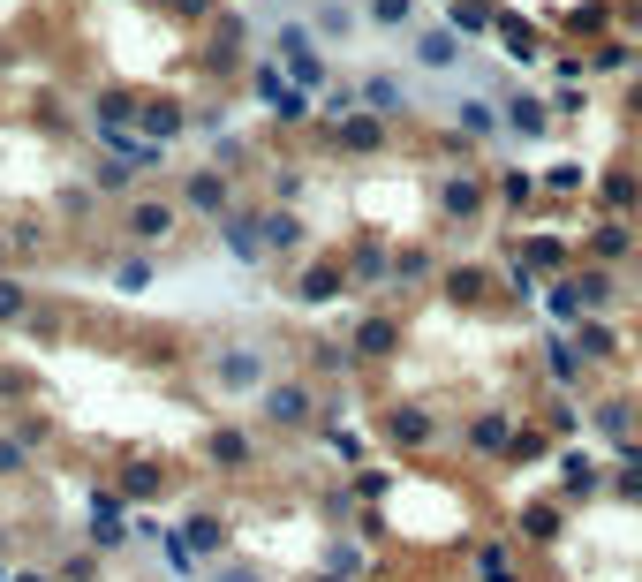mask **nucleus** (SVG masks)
Segmentation results:
<instances>
[{
    "label": "nucleus",
    "mask_w": 642,
    "mask_h": 582,
    "mask_svg": "<svg viewBox=\"0 0 642 582\" xmlns=\"http://www.w3.org/2000/svg\"><path fill=\"white\" fill-rule=\"evenodd\" d=\"M371 16H378V23H401V16H408V0H378Z\"/></svg>",
    "instance_id": "obj_1"
}]
</instances>
